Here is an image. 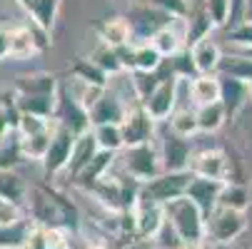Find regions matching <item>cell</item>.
<instances>
[{"label": "cell", "instance_id": "cell-10", "mask_svg": "<svg viewBox=\"0 0 252 249\" xmlns=\"http://www.w3.org/2000/svg\"><path fill=\"white\" fill-rule=\"evenodd\" d=\"M140 105V102H137ZM127 108H132V105L113 87V85H107L97 100L93 102V108L88 110V120H90V127L95 125H120Z\"/></svg>", "mask_w": 252, "mask_h": 249}, {"label": "cell", "instance_id": "cell-15", "mask_svg": "<svg viewBox=\"0 0 252 249\" xmlns=\"http://www.w3.org/2000/svg\"><path fill=\"white\" fill-rule=\"evenodd\" d=\"M215 30L205 0H188V13L183 15V35H185V48L197 45L200 40L210 38V32Z\"/></svg>", "mask_w": 252, "mask_h": 249}, {"label": "cell", "instance_id": "cell-27", "mask_svg": "<svg viewBox=\"0 0 252 249\" xmlns=\"http://www.w3.org/2000/svg\"><path fill=\"white\" fill-rule=\"evenodd\" d=\"M15 108L18 115H35L53 120L58 108V95H15Z\"/></svg>", "mask_w": 252, "mask_h": 249}, {"label": "cell", "instance_id": "cell-48", "mask_svg": "<svg viewBox=\"0 0 252 249\" xmlns=\"http://www.w3.org/2000/svg\"><path fill=\"white\" fill-rule=\"evenodd\" d=\"M177 249H205V242H180Z\"/></svg>", "mask_w": 252, "mask_h": 249}, {"label": "cell", "instance_id": "cell-37", "mask_svg": "<svg viewBox=\"0 0 252 249\" xmlns=\"http://www.w3.org/2000/svg\"><path fill=\"white\" fill-rule=\"evenodd\" d=\"M93 137L97 142V150H102V152H115L118 155L125 147L120 125H95L93 127Z\"/></svg>", "mask_w": 252, "mask_h": 249}, {"label": "cell", "instance_id": "cell-13", "mask_svg": "<svg viewBox=\"0 0 252 249\" xmlns=\"http://www.w3.org/2000/svg\"><path fill=\"white\" fill-rule=\"evenodd\" d=\"M120 132H123L125 147L145 145V142H153V137H155V122L148 117V112L140 105H132V108H127V112L120 122Z\"/></svg>", "mask_w": 252, "mask_h": 249}, {"label": "cell", "instance_id": "cell-24", "mask_svg": "<svg viewBox=\"0 0 252 249\" xmlns=\"http://www.w3.org/2000/svg\"><path fill=\"white\" fill-rule=\"evenodd\" d=\"M18 5L30 15V23L45 32H53V25L60 13V0H18Z\"/></svg>", "mask_w": 252, "mask_h": 249}, {"label": "cell", "instance_id": "cell-21", "mask_svg": "<svg viewBox=\"0 0 252 249\" xmlns=\"http://www.w3.org/2000/svg\"><path fill=\"white\" fill-rule=\"evenodd\" d=\"M95 32H97L100 45H107V48H113V50H120V48H125V45L132 43V32H130V25H127L125 15L105 18L102 23H97Z\"/></svg>", "mask_w": 252, "mask_h": 249}, {"label": "cell", "instance_id": "cell-41", "mask_svg": "<svg viewBox=\"0 0 252 249\" xmlns=\"http://www.w3.org/2000/svg\"><path fill=\"white\" fill-rule=\"evenodd\" d=\"M205 8H207V15H210L215 28H227L230 0H205Z\"/></svg>", "mask_w": 252, "mask_h": 249}, {"label": "cell", "instance_id": "cell-31", "mask_svg": "<svg viewBox=\"0 0 252 249\" xmlns=\"http://www.w3.org/2000/svg\"><path fill=\"white\" fill-rule=\"evenodd\" d=\"M195 120H197V132H202V135L218 132L227 122L225 110H222L220 102H212V105H205V108H197L195 110Z\"/></svg>", "mask_w": 252, "mask_h": 249}, {"label": "cell", "instance_id": "cell-14", "mask_svg": "<svg viewBox=\"0 0 252 249\" xmlns=\"http://www.w3.org/2000/svg\"><path fill=\"white\" fill-rule=\"evenodd\" d=\"M162 222H165L162 207L145 197H137V202L132 207V234L137 239H155Z\"/></svg>", "mask_w": 252, "mask_h": 249}, {"label": "cell", "instance_id": "cell-28", "mask_svg": "<svg viewBox=\"0 0 252 249\" xmlns=\"http://www.w3.org/2000/svg\"><path fill=\"white\" fill-rule=\"evenodd\" d=\"M115 162H118V155H115V152H102V150H97V155L90 160V165L75 177L73 182H75L78 187H83V190H90L97 180H102V177L115 167Z\"/></svg>", "mask_w": 252, "mask_h": 249}, {"label": "cell", "instance_id": "cell-4", "mask_svg": "<svg viewBox=\"0 0 252 249\" xmlns=\"http://www.w3.org/2000/svg\"><path fill=\"white\" fill-rule=\"evenodd\" d=\"M245 229H247V215L245 212L215 207L205 217V242H212V244L235 242L245 234Z\"/></svg>", "mask_w": 252, "mask_h": 249}, {"label": "cell", "instance_id": "cell-8", "mask_svg": "<svg viewBox=\"0 0 252 249\" xmlns=\"http://www.w3.org/2000/svg\"><path fill=\"white\" fill-rule=\"evenodd\" d=\"M50 48V32L30 25H13L10 28V50L8 60H28Z\"/></svg>", "mask_w": 252, "mask_h": 249}, {"label": "cell", "instance_id": "cell-22", "mask_svg": "<svg viewBox=\"0 0 252 249\" xmlns=\"http://www.w3.org/2000/svg\"><path fill=\"white\" fill-rule=\"evenodd\" d=\"M97 155V142L93 137V127L83 135H75V142H73V152H70V162L65 167L63 174H67L70 180H75V177L90 165V160Z\"/></svg>", "mask_w": 252, "mask_h": 249}, {"label": "cell", "instance_id": "cell-47", "mask_svg": "<svg viewBox=\"0 0 252 249\" xmlns=\"http://www.w3.org/2000/svg\"><path fill=\"white\" fill-rule=\"evenodd\" d=\"M242 25H252V0H242Z\"/></svg>", "mask_w": 252, "mask_h": 249}, {"label": "cell", "instance_id": "cell-39", "mask_svg": "<svg viewBox=\"0 0 252 249\" xmlns=\"http://www.w3.org/2000/svg\"><path fill=\"white\" fill-rule=\"evenodd\" d=\"M30 229H32L30 220H23L13 227H0V249H23Z\"/></svg>", "mask_w": 252, "mask_h": 249}, {"label": "cell", "instance_id": "cell-45", "mask_svg": "<svg viewBox=\"0 0 252 249\" xmlns=\"http://www.w3.org/2000/svg\"><path fill=\"white\" fill-rule=\"evenodd\" d=\"M10 28H13V25H0V62L8 60V50H10Z\"/></svg>", "mask_w": 252, "mask_h": 249}, {"label": "cell", "instance_id": "cell-6", "mask_svg": "<svg viewBox=\"0 0 252 249\" xmlns=\"http://www.w3.org/2000/svg\"><path fill=\"white\" fill-rule=\"evenodd\" d=\"M190 180H192L190 172H160L150 182L140 185V197H145V199L165 207L172 199L185 197Z\"/></svg>", "mask_w": 252, "mask_h": 249}, {"label": "cell", "instance_id": "cell-20", "mask_svg": "<svg viewBox=\"0 0 252 249\" xmlns=\"http://www.w3.org/2000/svg\"><path fill=\"white\" fill-rule=\"evenodd\" d=\"M225 182H218V180H205V177H192L190 185H188V192L185 197L202 212L207 217L210 212L218 207V197H220V190H222Z\"/></svg>", "mask_w": 252, "mask_h": 249}, {"label": "cell", "instance_id": "cell-34", "mask_svg": "<svg viewBox=\"0 0 252 249\" xmlns=\"http://www.w3.org/2000/svg\"><path fill=\"white\" fill-rule=\"evenodd\" d=\"M28 185L18 172H0V199H10L20 207H25Z\"/></svg>", "mask_w": 252, "mask_h": 249}, {"label": "cell", "instance_id": "cell-42", "mask_svg": "<svg viewBox=\"0 0 252 249\" xmlns=\"http://www.w3.org/2000/svg\"><path fill=\"white\" fill-rule=\"evenodd\" d=\"M142 3L153 5L155 10H160L170 18H183L188 13V0H142Z\"/></svg>", "mask_w": 252, "mask_h": 249}, {"label": "cell", "instance_id": "cell-46", "mask_svg": "<svg viewBox=\"0 0 252 249\" xmlns=\"http://www.w3.org/2000/svg\"><path fill=\"white\" fill-rule=\"evenodd\" d=\"M212 249H252V244L235 239V242H225V244H212Z\"/></svg>", "mask_w": 252, "mask_h": 249}, {"label": "cell", "instance_id": "cell-5", "mask_svg": "<svg viewBox=\"0 0 252 249\" xmlns=\"http://www.w3.org/2000/svg\"><path fill=\"white\" fill-rule=\"evenodd\" d=\"M232 167H235V160L220 147L192 152V160H190L192 177H205V180H218V182H237Z\"/></svg>", "mask_w": 252, "mask_h": 249}, {"label": "cell", "instance_id": "cell-2", "mask_svg": "<svg viewBox=\"0 0 252 249\" xmlns=\"http://www.w3.org/2000/svg\"><path fill=\"white\" fill-rule=\"evenodd\" d=\"M162 215L180 242H205V215L188 197L167 202Z\"/></svg>", "mask_w": 252, "mask_h": 249}, {"label": "cell", "instance_id": "cell-19", "mask_svg": "<svg viewBox=\"0 0 252 249\" xmlns=\"http://www.w3.org/2000/svg\"><path fill=\"white\" fill-rule=\"evenodd\" d=\"M150 45H153V50L162 57V60H167V57H172V55H177L180 50H185V35H183V18H175L170 25H165V28H160L153 38L148 40Z\"/></svg>", "mask_w": 252, "mask_h": 249}, {"label": "cell", "instance_id": "cell-16", "mask_svg": "<svg viewBox=\"0 0 252 249\" xmlns=\"http://www.w3.org/2000/svg\"><path fill=\"white\" fill-rule=\"evenodd\" d=\"M55 120L67 127L73 135H83L90 130V120H88V112L80 108V105L73 100V95H70L65 87L58 90V108H55Z\"/></svg>", "mask_w": 252, "mask_h": 249}, {"label": "cell", "instance_id": "cell-44", "mask_svg": "<svg viewBox=\"0 0 252 249\" xmlns=\"http://www.w3.org/2000/svg\"><path fill=\"white\" fill-rule=\"evenodd\" d=\"M230 43L237 48H250L252 45V25H240L230 30Z\"/></svg>", "mask_w": 252, "mask_h": 249}, {"label": "cell", "instance_id": "cell-26", "mask_svg": "<svg viewBox=\"0 0 252 249\" xmlns=\"http://www.w3.org/2000/svg\"><path fill=\"white\" fill-rule=\"evenodd\" d=\"M55 117L50 120V125L45 127V130H40V132H32V135H18V142H20V152H23V157H25V162L28 160H32V162H43V157H45V152H48V147H50V139H53V132H55Z\"/></svg>", "mask_w": 252, "mask_h": 249}, {"label": "cell", "instance_id": "cell-7", "mask_svg": "<svg viewBox=\"0 0 252 249\" xmlns=\"http://www.w3.org/2000/svg\"><path fill=\"white\" fill-rule=\"evenodd\" d=\"M125 20H127L130 32H132V45H140V43H148L160 28L170 25L175 18L155 10L153 5L142 3V0H135L127 10V15H125Z\"/></svg>", "mask_w": 252, "mask_h": 249}, {"label": "cell", "instance_id": "cell-51", "mask_svg": "<svg viewBox=\"0 0 252 249\" xmlns=\"http://www.w3.org/2000/svg\"><path fill=\"white\" fill-rule=\"evenodd\" d=\"M247 87H250V100H252V80L247 83Z\"/></svg>", "mask_w": 252, "mask_h": 249}, {"label": "cell", "instance_id": "cell-12", "mask_svg": "<svg viewBox=\"0 0 252 249\" xmlns=\"http://www.w3.org/2000/svg\"><path fill=\"white\" fill-rule=\"evenodd\" d=\"M73 142H75V135L58 122L55 132H53V139H50V147H48V152L40 162L48 177H58V174L65 172V167L70 162V152H73Z\"/></svg>", "mask_w": 252, "mask_h": 249}, {"label": "cell", "instance_id": "cell-25", "mask_svg": "<svg viewBox=\"0 0 252 249\" xmlns=\"http://www.w3.org/2000/svg\"><path fill=\"white\" fill-rule=\"evenodd\" d=\"M190 87V108H205V105L220 102V78L218 75H195L188 80Z\"/></svg>", "mask_w": 252, "mask_h": 249}, {"label": "cell", "instance_id": "cell-3", "mask_svg": "<svg viewBox=\"0 0 252 249\" xmlns=\"http://www.w3.org/2000/svg\"><path fill=\"white\" fill-rule=\"evenodd\" d=\"M118 165L137 185L150 182L153 177H158L162 172L160 152H158L155 142H145V145H135V147H123L118 152Z\"/></svg>", "mask_w": 252, "mask_h": 249}, {"label": "cell", "instance_id": "cell-32", "mask_svg": "<svg viewBox=\"0 0 252 249\" xmlns=\"http://www.w3.org/2000/svg\"><path fill=\"white\" fill-rule=\"evenodd\" d=\"M218 75H227V78L250 83V80H252V60L245 57V55H240V53H235V55H222L220 67H218Z\"/></svg>", "mask_w": 252, "mask_h": 249}, {"label": "cell", "instance_id": "cell-49", "mask_svg": "<svg viewBox=\"0 0 252 249\" xmlns=\"http://www.w3.org/2000/svg\"><path fill=\"white\" fill-rule=\"evenodd\" d=\"M83 249H107V244L105 242H90V239H85V244H83Z\"/></svg>", "mask_w": 252, "mask_h": 249}, {"label": "cell", "instance_id": "cell-33", "mask_svg": "<svg viewBox=\"0 0 252 249\" xmlns=\"http://www.w3.org/2000/svg\"><path fill=\"white\" fill-rule=\"evenodd\" d=\"M88 57H90V62H95V65L102 70L107 78H118V75L125 73V67H123V62H120L118 50L107 48V45H100V43H97V48H95Z\"/></svg>", "mask_w": 252, "mask_h": 249}, {"label": "cell", "instance_id": "cell-18", "mask_svg": "<svg viewBox=\"0 0 252 249\" xmlns=\"http://www.w3.org/2000/svg\"><path fill=\"white\" fill-rule=\"evenodd\" d=\"M10 90L15 95H58L60 80L53 73L35 70V73H20L13 80V87Z\"/></svg>", "mask_w": 252, "mask_h": 249}, {"label": "cell", "instance_id": "cell-9", "mask_svg": "<svg viewBox=\"0 0 252 249\" xmlns=\"http://www.w3.org/2000/svg\"><path fill=\"white\" fill-rule=\"evenodd\" d=\"M177 100H180V80L172 78V75H165L162 83L140 102V108L158 125V122H167V117L177 108Z\"/></svg>", "mask_w": 252, "mask_h": 249}, {"label": "cell", "instance_id": "cell-43", "mask_svg": "<svg viewBox=\"0 0 252 249\" xmlns=\"http://www.w3.org/2000/svg\"><path fill=\"white\" fill-rule=\"evenodd\" d=\"M50 125V120L45 117H35V115H20L18 117V125H15V135H32V132H40Z\"/></svg>", "mask_w": 252, "mask_h": 249}, {"label": "cell", "instance_id": "cell-17", "mask_svg": "<svg viewBox=\"0 0 252 249\" xmlns=\"http://www.w3.org/2000/svg\"><path fill=\"white\" fill-rule=\"evenodd\" d=\"M218 78H220V105L225 110V117L235 120L242 112L245 105L250 102V87H247V83L227 78V75H218Z\"/></svg>", "mask_w": 252, "mask_h": 249}, {"label": "cell", "instance_id": "cell-40", "mask_svg": "<svg viewBox=\"0 0 252 249\" xmlns=\"http://www.w3.org/2000/svg\"><path fill=\"white\" fill-rule=\"evenodd\" d=\"M23 220H28L25 207H20L10 199H0V227H13Z\"/></svg>", "mask_w": 252, "mask_h": 249}, {"label": "cell", "instance_id": "cell-30", "mask_svg": "<svg viewBox=\"0 0 252 249\" xmlns=\"http://www.w3.org/2000/svg\"><path fill=\"white\" fill-rule=\"evenodd\" d=\"M250 204V187L245 182H225L218 197V207L225 209H235V212H245Z\"/></svg>", "mask_w": 252, "mask_h": 249}, {"label": "cell", "instance_id": "cell-36", "mask_svg": "<svg viewBox=\"0 0 252 249\" xmlns=\"http://www.w3.org/2000/svg\"><path fill=\"white\" fill-rule=\"evenodd\" d=\"M25 157L20 152V142H18V135L10 132L0 139V172H15L18 165H23Z\"/></svg>", "mask_w": 252, "mask_h": 249}, {"label": "cell", "instance_id": "cell-50", "mask_svg": "<svg viewBox=\"0 0 252 249\" xmlns=\"http://www.w3.org/2000/svg\"><path fill=\"white\" fill-rule=\"evenodd\" d=\"M240 55H245V57L252 60V45H250V48H240Z\"/></svg>", "mask_w": 252, "mask_h": 249}, {"label": "cell", "instance_id": "cell-1", "mask_svg": "<svg viewBox=\"0 0 252 249\" xmlns=\"http://www.w3.org/2000/svg\"><path fill=\"white\" fill-rule=\"evenodd\" d=\"M25 215L38 227H63L78 232V207L55 187L48 185H30L25 197Z\"/></svg>", "mask_w": 252, "mask_h": 249}, {"label": "cell", "instance_id": "cell-35", "mask_svg": "<svg viewBox=\"0 0 252 249\" xmlns=\"http://www.w3.org/2000/svg\"><path fill=\"white\" fill-rule=\"evenodd\" d=\"M167 127L172 135L180 137H195L197 135V120H195V110L192 108H175V112L167 117Z\"/></svg>", "mask_w": 252, "mask_h": 249}, {"label": "cell", "instance_id": "cell-11", "mask_svg": "<svg viewBox=\"0 0 252 249\" xmlns=\"http://www.w3.org/2000/svg\"><path fill=\"white\" fill-rule=\"evenodd\" d=\"M158 152H160L162 172H190V160H192V142L190 139L172 135L167 130L160 137Z\"/></svg>", "mask_w": 252, "mask_h": 249}, {"label": "cell", "instance_id": "cell-29", "mask_svg": "<svg viewBox=\"0 0 252 249\" xmlns=\"http://www.w3.org/2000/svg\"><path fill=\"white\" fill-rule=\"evenodd\" d=\"M70 78H73L75 83L100 87V90L110 85V78H107L95 62H90V57H75V62L70 65Z\"/></svg>", "mask_w": 252, "mask_h": 249}, {"label": "cell", "instance_id": "cell-38", "mask_svg": "<svg viewBox=\"0 0 252 249\" xmlns=\"http://www.w3.org/2000/svg\"><path fill=\"white\" fill-rule=\"evenodd\" d=\"M18 117L20 115H18V108H15V92L13 90L0 92V139L10 132H15Z\"/></svg>", "mask_w": 252, "mask_h": 249}, {"label": "cell", "instance_id": "cell-23", "mask_svg": "<svg viewBox=\"0 0 252 249\" xmlns=\"http://www.w3.org/2000/svg\"><path fill=\"white\" fill-rule=\"evenodd\" d=\"M188 50H190V60L195 65L197 75H218V67H220V60H222V50H220V45L215 43L212 38H205V40H200L197 45H192Z\"/></svg>", "mask_w": 252, "mask_h": 249}]
</instances>
